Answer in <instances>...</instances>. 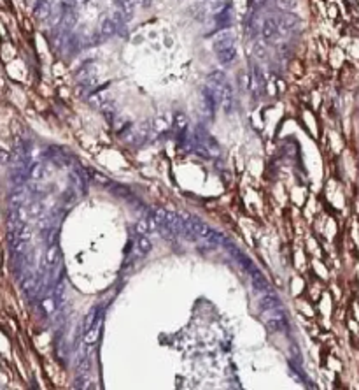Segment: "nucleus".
<instances>
[{
    "label": "nucleus",
    "mask_w": 359,
    "mask_h": 390,
    "mask_svg": "<svg viewBox=\"0 0 359 390\" xmlns=\"http://www.w3.org/2000/svg\"><path fill=\"white\" fill-rule=\"evenodd\" d=\"M235 97H233V88L230 83H224L223 86H221V93H219V107L223 109L224 113L230 114L233 111V104H235Z\"/></svg>",
    "instance_id": "nucleus-3"
},
{
    "label": "nucleus",
    "mask_w": 359,
    "mask_h": 390,
    "mask_svg": "<svg viewBox=\"0 0 359 390\" xmlns=\"http://www.w3.org/2000/svg\"><path fill=\"white\" fill-rule=\"evenodd\" d=\"M28 177L33 181H39L44 177V165L40 162H32L30 167H28Z\"/></svg>",
    "instance_id": "nucleus-19"
},
{
    "label": "nucleus",
    "mask_w": 359,
    "mask_h": 390,
    "mask_svg": "<svg viewBox=\"0 0 359 390\" xmlns=\"http://www.w3.org/2000/svg\"><path fill=\"white\" fill-rule=\"evenodd\" d=\"M200 99H202V106H204L205 113H209L210 116H214L215 109L219 107V102H217V97L212 92L210 86H202L200 88Z\"/></svg>",
    "instance_id": "nucleus-1"
},
{
    "label": "nucleus",
    "mask_w": 359,
    "mask_h": 390,
    "mask_svg": "<svg viewBox=\"0 0 359 390\" xmlns=\"http://www.w3.org/2000/svg\"><path fill=\"white\" fill-rule=\"evenodd\" d=\"M25 204H27L25 192L21 188H14V192L9 195V208H11V210H16V208H23Z\"/></svg>",
    "instance_id": "nucleus-14"
},
{
    "label": "nucleus",
    "mask_w": 359,
    "mask_h": 390,
    "mask_svg": "<svg viewBox=\"0 0 359 390\" xmlns=\"http://www.w3.org/2000/svg\"><path fill=\"white\" fill-rule=\"evenodd\" d=\"M42 304V308H44V313H53L55 311V308H56V304H55V301L53 299H44V301L40 302Z\"/></svg>",
    "instance_id": "nucleus-25"
},
{
    "label": "nucleus",
    "mask_w": 359,
    "mask_h": 390,
    "mask_svg": "<svg viewBox=\"0 0 359 390\" xmlns=\"http://www.w3.org/2000/svg\"><path fill=\"white\" fill-rule=\"evenodd\" d=\"M277 27H279V35H287L296 30L298 27V18L291 12H286L280 18H277Z\"/></svg>",
    "instance_id": "nucleus-4"
},
{
    "label": "nucleus",
    "mask_w": 359,
    "mask_h": 390,
    "mask_svg": "<svg viewBox=\"0 0 359 390\" xmlns=\"http://www.w3.org/2000/svg\"><path fill=\"white\" fill-rule=\"evenodd\" d=\"M98 332H100V323H98V325H93L91 329L86 330L84 343H86V345H93V343L96 341V338H98Z\"/></svg>",
    "instance_id": "nucleus-21"
},
{
    "label": "nucleus",
    "mask_w": 359,
    "mask_h": 390,
    "mask_svg": "<svg viewBox=\"0 0 359 390\" xmlns=\"http://www.w3.org/2000/svg\"><path fill=\"white\" fill-rule=\"evenodd\" d=\"M258 306H260L261 311H273L280 306V299H279V295L271 294V290H270L267 294H261L260 304Z\"/></svg>",
    "instance_id": "nucleus-7"
},
{
    "label": "nucleus",
    "mask_w": 359,
    "mask_h": 390,
    "mask_svg": "<svg viewBox=\"0 0 359 390\" xmlns=\"http://www.w3.org/2000/svg\"><path fill=\"white\" fill-rule=\"evenodd\" d=\"M149 4H151V0H142V5H144V7H149Z\"/></svg>",
    "instance_id": "nucleus-28"
},
{
    "label": "nucleus",
    "mask_w": 359,
    "mask_h": 390,
    "mask_svg": "<svg viewBox=\"0 0 359 390\" xmlns=\"http://www.w3.org/2000/svg\"><path fill=\"white\" fill-rule=\"evenodd\" d=\"M226 74L223 72V71H212L210 74H209L207 77V85L209 86H215V88H219V86H223L224 83H226Z\"/></svg>",
    "instance_id": "nucleus-17"
},
{
    "label": "nucleus",
    "mask_w": 359,
    "mask_h": 390,
    "mask_svg": "<svg viewBox=\"0 0 359 390\" xmlns=\"http://www.w3.org/2000/svg\"><path fill=\"white\" fill-rule=\"evenodd\" d=\"M60 260H61V251H60V246H58V243H55V245H49L48 253H46V266H48L49 269H55V267L60 264Z\"/></svg>",
    "instance_id": "nucleus-10"
},
{
    "label": "nucleus",
    "mask_w": 359,
    "mask_h": 390,
    "mask_svg": "<svg viewBox=\"0 0 359 390\" xmlns=\"http://www.w3.org/2000/svg\"><path fill=\"white\" fill-rule=\"evenodd\" d=\"M267 327L271 332H284L287 329V322L282 313H277L275 317H271L270 320H267Z\"/></svg>",
    "instance_id": "nucleus-12"
},
{
    "label": "nucleus",
    "mask_w": 359,
    "mask_h": 390,
    "mask_svg": "<svg viewBox=\"0 0 359 390\" xmlns=\"http://www.w3.org/2000/svg\"><path fill=\"white\" fill-rule=\"evenodd\" d=\"M148 216V214H146ZM144 216L142 220H139L135 223V232L139 234V236H146V234L149 232V225H148V218Z\"/></svg>",
    "instance_id": "nucleus-22"
},
{
    "label": "nucleus",
    "mask_w": 359,
    "mask_h": 390,
    "mask_svg": "<svg viewBox=\"0 0 359 390\" xmlns=\"http://www.w3.org/2000/svg\"><path fill=\"white\" fill-rule=\"evenodd\" d=\"M135 249H137V253L144 257V255H148L152 249V243L148 239V236H139L135 243Z\"/></svg>",
    "instance_id": "nucleus-18"
},
{
    "label": "nucleus",
    "mask_w": 359,
    "mask_h": 390,
    "mask_svg": "<svg viewBox=\"0 0 359 390\" xmlns=\"http://www.w3.org/2000/svg\"><path fill=\"white\" fill-rule=\"evenodd\" d=\"M121 14H123V20H124V23L126 21H130L132 20V16H133V11H135V2L133 0H121Z\"/></svg>",
    "instance_id": "nucleus-20"
},
{
    "label": "nucleus",
    "mask_w": 359,
    "mask_h": 390,
    "mask_svg": "<svg viewBox=\"0 0 359 390\" xmlns=\"http://www.w3.org/2000/svg\"><path fill=\"white\" fill-rule=\"evenodd\" d=\"M232 18H233V11H232V5L230 4H226L224 5L223 9H219L217 11V14H215V27L217 29H221V30H224V29H228L230 25H232Z\"/></svg>",
    "instance_id": "nucleus-6"
},
{
    "label": "nucleus",
    "mask_w": 359,
    "mask_h": 390,
    "mask_svg": "<svg viewBox=\"0 0 359 390\" xmlns=\"http://www.w3.org/2000/svg\"><path fill=\"white\" fill-rule=\"evenodd\" d=\"M116 32H118V27H116V23L112 21V18H105V20L102 21V27H100V35H102V39H109V37H112Z\"/></svg>",
    "instance_id": "nucleus-16"
},
{
    "label": "nucleus",
    "mask_w": 359,
    "mask_h": 390,
    "mask_svg": "<svg viewBox=\"0 0 359 390\" xmlns=\"http://www.w3.org/2000/svg\"><path fill=\"white\" fill-rule=\"evenodd\" d=\"M65 299V280L63 274H61L58 280L55 282V290H53V301H55L56 306H60Z\"/></svg>",
    "instance_id": "nucleus-15"
},
{
    "label": "nucleus",
    "mask_w": 359,
    "mask_h": 390,
    "mask_svg": "<svg viewBox=\"0 0 359 390\" xmlns=\"http://www.w3.org/2000/svg\"><path fill=\"white\" fill-rule=\"evenodd\" d=\"M230 46H235V37H233L232 32H228V30H223L215 35L214 39V53L219 51V49L224 48H230Z\"/></svg>",
    "instance_id": "nucleus-8"
},
{
    "label": "nucleus",
    "mask_w": 359,
    "mask_h": 390,
    "mask_svg": "<svg viewBox=\"0 0 359 390\" xmlns=\"http://www.w3.org/2000/svg\"><path fill=\"white\" fill-rule=\"evenodd\" d=\"M105 188H107L111 193H114V195H116V197H120V199H126V201H135V197H133V193L130 192V188H126V186H123V185H118V183L107 181Z\"/></svg>",
    "instance_id": "nucleus-9"
},
{
    "label": "nucleus",
    "mask_w": 359,
    "mask_h": 390,
    "mask_svg": "<svg viewBox=\"0 0 359 390\" xmlns=\"http://www.w3.org/2000/svg\"><path fill=\"white\" fill-rule=\"evenodd\" d=\"M249 276H251V285H252V288H254V292H258V294H267V292H270V283H268V280L263 276V273H261L256 266L249 269Z\"/></svg>",
    "instance_id": "nucleus-2"
},
{
    "label": "nucleus",
    "mask_w": 359,
    "mask_h": 390,
    "mask_svg": "<svg viewBox=\"0 0 359 390\" xmlns=\"http://www.w3.org/2000/svg\"><path fill=\"white\" fill-rule=\"evenodd\" d=\"M277 2V7L282 9V11H291L295 7V0H275Z\"/></svg>",
    "instance_id": "nucleus-24"
},
{
    "label": "nucleus",
    "mask_w": 359,
    "mask_h": 390,
    "mask_svg": "<svg viewBox=\"0 0 359 390\" xmlns=\"http://www.w3.org/2000/svg\"><path fill=\"white\" fill-rule=\"evenodd\" d=\"M154 125H156V130H158V132L167 130V121H165L163 118H158V120L154 121Z\"/></svg>",
    "instance_id": "nucleus-26"
},
{
    "label": "nucleus",
    "mask_w": 359,
    "mask_h": 390,
    "mask_svg": "<svg viewBox=\"0 0 359 390\" xmlns=\"http://www.w3.org/2000/svg\"><path fill=\"white\" fill-rule=\"evenodd\" d=\"M9 158H11V155H9L7 151H2V149H0V164H9Z\"/></svg>",
    "instance_id": "nucleus-27"
},
{
    "label": "nucleus",
    "mask_w": 359,
    "mask_h": 390,
    "mask_svg": "<svg viewBox=\"0 0 359 390\" xmlns=\"http://www.w3.org/2000/svg\"><path fill=\"white\" fill-rule=\"evenodd\" d=\"M33 14H35L37 20H48L49 14H51V4H49V0H37L35 7H33Z\"/></svg>",
    "instance_id": "nucleus-13"
},
{
    "label": "nucleus",
    "mask_w": 359,
    "mask_h": 390,
    "mask_svg": "<svg viewBox=\"0 0 359 390\" xmlns=\"http://www.w3.org/2000/svg\"><path fill=\"white\" fill-rule=\"evenodd\" d=\"M215 58H217V62L221 65L226 67V65H230L237 58V48L235 46H230V48L219 49V51H215Z\"/></svg>",
    "instance_id": "nucleus-11"
},
{
    "label": "nucleus",
    "mask_w": 359,
    "mask_h": 390,
    "mask_svg": "<svg viewBox=\"0 0 359 390\" xmlns=\"http://www.w3.org/2000/svg\"><path fill=\"white\" fill-rule=\"evenodd\" d=\"M260 34L263 39L267 40H271L275 39L277 35H279V27H277V18L270 16V18H265L263 23H261L260 27Z\"/></svg>",
    "instance_id": "nucleus-5"
},
{
    "label": "nucleus",
    "mask_w": 359,
    "mask_h": 390,
    "mask_svg": "<svg viewBox=\"0 0 359 390\" xmlns=\"http://www.w3.org/2000/svg\"><path fill=\"white\" fill-rule=\"evenodd\" d=\"M252 77H254L256 86H260V88H263V85H265V77H263V72H261L260 65H254V74H252Z\"/></svg>",
    "instance_id": "nucleus-23"
}]
</instances>
